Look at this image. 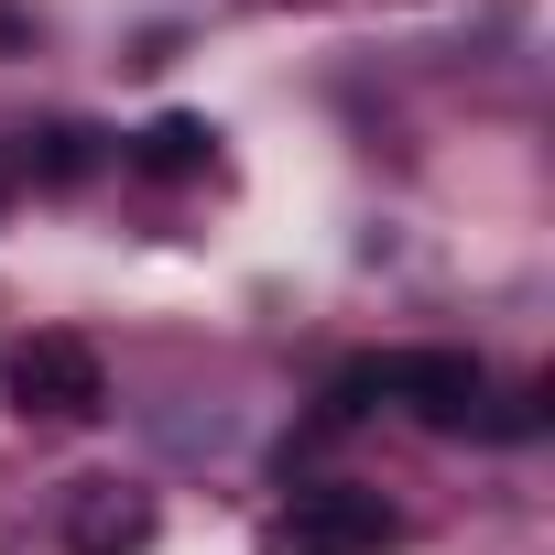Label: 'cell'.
<instances>
[{
  "mask_svg": "<svg viewBox=\"0 0 555 555\" xmlns=\"http://www.w3.org/2000/svg\"><path fill=\"white\" fill-rule=\"evenodd\" d=\"M403 522H392V501L382 490H360V479H327V490H295V512H284V544L295 555H382Z\"/></svg>",
  "mask_w": 555,
  "mask_h": 555,
  "instance_id": "cell-3",
  "label": "cell"
},
{
  "mask_svg": "<svg viewBox=\"0 0 555 555\" xmlns=\"http://www.w3.org/2000/svg\"><path fill=\"white\" fill-rule=\"evenodd\" d=\"M382 403H403V414L436 425V436H468L479 403H490V371H479L468 349H403V360H382Z\"/></svg>",
  "mask_w": 555,
  "mask_h": 555,
  "instance_id": "cell-2",
  "label": "cell"
},
{
  "mask_svg": "<svg viewBox=\"0 0 555 555\" xmlns=\"http://www.w3.org/2000/svg\"><path fill=\"white\" fill-rule=\"evenodd\" d=\"M66 544H77V555H142V544H153V501L120 490V479H88V490L66 501Z\"/></svg>",
  "mask_w": 555,
  "mask_h": 555,
  "instance_id": "cell-4",
  "label": "cell"
},
{
  "mask_svg": "<svg viewBox=\"0 0 555 555\" xmlns=\"http://www.w3.org/2000/svg\"><path fill=\"white\" fill-rule=\"evenodd\" d=\"M207 153H218V131H207L196 109H164L153 131H131V164H142L153 185H185V175H207Z\"/></svg>",
  "mask_w": 555,
  "mask_h": 555,
  "instance_id": "cell-5",
  "label": "cell"
},
{
  "mask_svg": "<svg viewBox=\"0 0 555 555\" xmlns=\"http://www.w3.org/2000/svg\"><path fill=\"white\" fill-rule=\"evenodd\" d=\"M0 392H12L23 425H88V414L109 403V371H99V349H88L77 327H34V338L12 349V371H0Z\"/></svg>",
  "mask_w": 555,
  "mask_h": 555,
  "instance_id": "cell-1",
  "label": "cell"
},
{
  "mask_svg": "<svg viewBox=\"0 0 555 555\" xmlns=\"http://www.w3.org/2000/svg\"><path fill=\"white\" fill-rule=\"evenodd\" d=\"M371 403H382V360H349V371L327 382V403H317V425H360Z\"/></svg>",
  "mask_w": 555,
  "mask_h": 555,
  "instance_id": "cell-6",
  "label": "cell"
},
{
  "mask_svg": "<svg viewBox=\"0 0 555 555\" xmlns=\"http://www.w3.org/2000/svg\"><path fill=\"white\" fill-rule=\"evenodd\" d=\"M34 175H44V185H77V175H88V131H77V120L34 131Z\"/></svg>",
  "mask_w": 555,
  "mask_h": 555,
  "instance_id": "cell-7",
  "label": "cell"
},
{
  "mask_svg": "<svg viewBox=\"0 0 555 555\" xmlns=\"http://www.w3.org/2000/svg\"><path fill=\"white\" fill-rule=\"evenodd\" d=\"M34 44V12H12V0H0V55H23Z\"/></svg>",
  "mask_w": 555,
  "mask_h": 555,
  "instance_id": "cell-8",
  "label": "cell"
}]
</instances>
